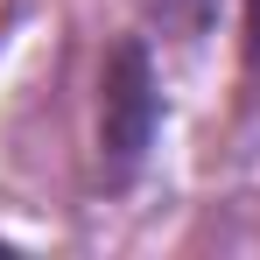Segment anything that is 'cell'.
Segmentation results:
<instances>
[{
  "label": "cell",
  "mask_w": 260,
  "mask_h": 260,
  "mask_svg": "<svg viewBox=\"0 0 260 260\" xmlns=\"http://www.w3.org/2000/svg\"><path fill=\"white\" fill-rule=\"evenodd\" d=\"M99 134H106V169L134 176L148 141H155V78H148V49L120 43L106 63V106H99Z\"/></svg>",
  "instance_id": "1"
},
{
  "label": "cell",
  "mask_w": 260,
  "mask_h": 260,
  "mask_svg": "<svg viewBox=\"0 0 260 260\" xmlns=\"http://www.w3.org/2000/svg\"><path fill=\"white\" fill-rule=\"evenodd\" d=\"M141 7H155L162 21H197L204 14V0H141Z\"/></svg>",
  "instance_id": "2"
},
{
  "label": "cell",
  "mask_w": 260,
  "mask_h": 260,
  "mask_svg": "<svg viewBox=\"0 0 260 260\" xmlns=\"http://www.w3.org/2000/svg\"><path fill=\"white\" fill-rule=\"evenodd\" d=\"M246 49H253V63H260V0H246Z\"/></svg>",
  "instance_id": "3"
}]
</instances>
